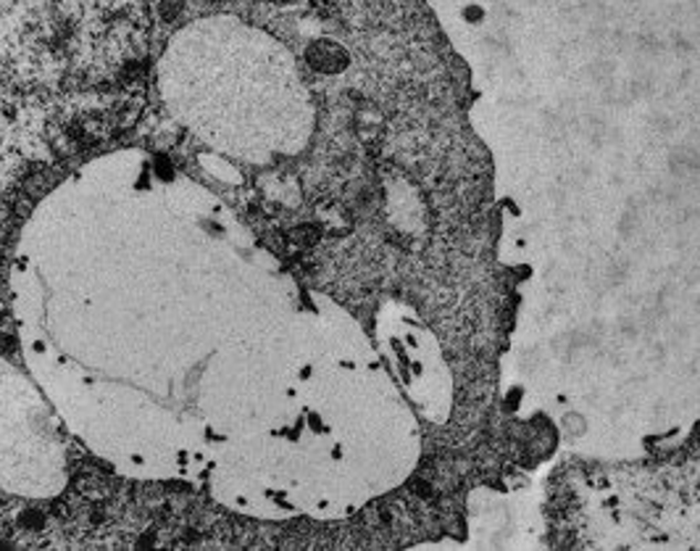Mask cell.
Wrapping results in <instances>:
<instances>
[{
    "label": "cell",
    "mask_w": 700,
    "mask_h": 551,
    "mask_svg": "<svg viewBox=\"0 0 700 551\" xmlns=\"http://www.w3.org/2000/svg\"><path fill=\"white\" fill-rule=\"evenodd\" d=\"M66 478L64 419L34 377L0 356V488L48 499Z\"/></svg>",
    "instance_id": "3"
},
{
    "label": "cell",
    "mask_w": 700,
    "mask_h": 551,
    "mask_svg": "<svg viewBox=\"0 0 700 551\" xmlns=\"http://www.w3.org/2000/svg\"><path fill=\"white\" fill-rule=\"evenodd\" d=\"M164 95L192 129L227 154L259 162L261 150H290L276 135L282 112L295 106V69L288 51L238 17H208L182 27L161 59Z\"/></svg>",
    "instance_id": "1"
},
{
    "label": "cell",
    "mask_w": 700,
    "mask_h": 551,
    "mask_svg": "<svg viewBox=\"0 0 700 551\" xmlns=\"http://www.w3.org/2000/svg\"><path fill=\"white\" fill-rule=\"evenodd\" d=\"M74 141H82L77 108L0 3V230L13 188Z\"/></svg>",
    "instance_id": "2"
}]
</instances>
